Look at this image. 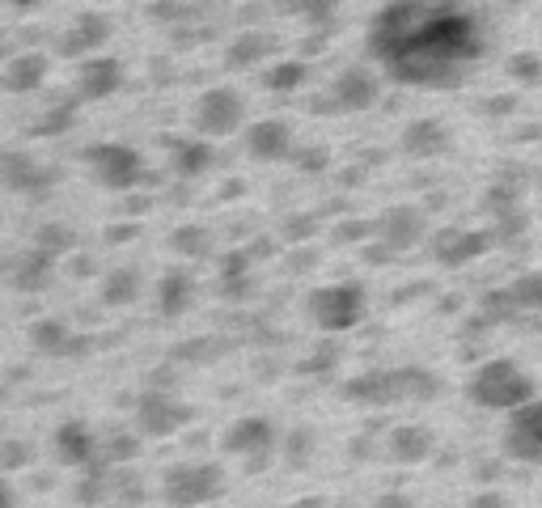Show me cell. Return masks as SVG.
Wrapping results in <instances>:
<instances>
[{
  "instance_id": "cell-30",
  "label": "cell",
  "mask_w": 542,
  "mask_h": 508,
  "mask_svg": "<svg viewBox=\"0 0 542 508\" xmlns=\"http://www.w3.org/2000/svg\"><path fill=\"white\" fill-rule=\"evenodd\" d=\"M479 314L492 322V326L509 322L513 314H521V310H517V301H513V293H509V284H504V288H487V293L479 297Z\"/></svg>"
},
{
  "instance_id": "cell-42",
  "label": "cell",
  "mask_w": 542,
  "mask_h": 508,
  "mask_svg": "<svg viewBox=\"0 0 542 508\" xmlns=\"http://www.w3.org/2000/svg\"><path fill=\"white\" fill-rule=\"evenodd\" d=\"M339 365V348H331V343H327V348H322V352H314L310 360H301V365H297V373H331Z\"/></svg>"
},
{
  "instance_id": "cell-32",
  "label": "cell",
  "mask_w": 542,
  "mask_h": 508,
  "mask_svg": "<svg viewBox=\"0 0 542 508\" xmlns=\"http://www.w3.org/2000/svg\"><path fill=\"white\" fill-rule=\"evenodd\" d=\"M34 246H43L47 254H56V259H60V254H72V246H77V233H72L68 225H56V221H51V225H39V229H34Z\"/></svg>"
},
{
  "instance_id": "cell-52",
  "label": "cell",
  "mask_w": 542,
  "mask_h": 508,
  "mask_svg": "<svg viewBox=\"0 0 542 508\" xmlns=\"http://www.w3.org/2000/svg\"><path fill=\"white\" fill-rule=\"evenodd\" d=\"M0 508H17V492H13V483H9V479L0 483Z\"/></svg>"
},
{
  "instance_id": "cell-21",
  "label": "cell",
  "mask_w": 542,
  "mask_h": 508,
  "mask_svg": "<svg viewBox=\"0 0 542 508\" xmlns=\"http://www.w3.org/2000/svg\"><path fill=\"white\" fill-rule=\"evenodd\" d=\"M51 183H56V170L51 166H39V161L26 153H5V187L9 191L34 195V191H47Z\"/></svg>"
},
{
  "instance_id": "cell-35",
  "label": "cell",
  "mask_w": 542,
  "mask_h": 508,
  "mask_svg": "<svg viewBox=\"0 0 542 508\" xmlns=\"http://www.w3.org/2000/svg\"><path fill=\"white\" fill-rule=\"evenodd\" d=\"M72 115H77V102H72V98H68V102H56L43 119H34L30 132H34V136H60V132H68V127H72Z\"/></svg>"
},
{
  "instance_id": "cell-8",
  "label": "cell",
  "mask_w": 542,
  "mask_h": 508,
  "mask_svg": "<svg viewBox=\"0 0 542 508\" xmlns=\"http://www.w3.org/2000/svg\"><path fill=\"white\" fill-rule=\"evenodd\" d=\"M191 424V407L170 398V390H144L136 398V428L144 437H174V432H183Z\"/></svg>"
},
{
  "instance_id": "cell-41",
  "label": "cell",
  "mask_w": 542,
  "mask_h": 508,
  "mask_svg": "<svg viewBox=\"0 0 542 508\" xmlns=\"http://www.w3.org/2000/svg\"><path fill=\"white\" fill-rule=\"evenodd\" d=\"M314 233H318V216H301V212H297V216H288V221H284V238L297 242V246L310 242Z\"/></svg>"
},
{
  "instance_id": "cell-16",
  "label": "cell",
  "mask_w": 542,
  "mask_h": 508,
  "mask_svg": "<svg viewBox=\"0 0 542 508\" xmlns=\"http://www.w3.org/2000/svg\"><path fill=\"white\" fill-rule=\"evenodd\" d=\"M377 77L373 72H365V68H343L339 77L331 81V98H335V106L343 115H356V111H369V106L377 102Z\"/></svg>"
},
{
  "instance_id": "cell-6",
  "label": "cell",
  "mask_w": 542,
  "mask_h": 508,
  "mask_svg": "<svg viewBox=\"0 0 542 508\" xmlns=\"http://www.w3.org/2000/svg\"><path fill=\"white\" fill-rule=\"evenodd\" d=\"M280 445V428L267 420V415H242V420H233L225 432H221V453L229 458H242L250 470H259L271 449Z\"/></svg>"
},
{
  "instance_id": "cell-38",
  "label": "cell",
  "mask_w": 542,
  "mask_h": 508,
  "mask_svg": "<svg viewBox=\"0 0 542 508\" xmlns=\"http://www.w3.org/2000/svg\"><path fill=\"white\" fill-rule=\"evenodd\" d=\"M377 238V221H339L331 229V242L335 246H360V242H369Z\"/></svg>"
},
{
  "instance_id": "cell-20",
  "label": "cell",
  "mask_w": 542,
  "mask_h": 508,
  "mask_svg": "<svg viewBox=\"0 0 542 508\" xmlns=\"http://www.w3.org/2000/svg\"><path fill=\"white\" fill-rule=\"evenodd\" d=\"M449 149V127L441 119H411L403 127V153L415 161H428V157H441Z\"/></svg>"
},
{
  "instance_id": "cell-2",
  "label": "cell",
  "mask_w": 542,
  "mask_h": 508,
  "mask_svg": "<svg viewBox=\"0 0 542 508\" xmlns=\"http://www.w3.org/2000/svg\"><path fill=\"white\" fill-rule=\"evenodd\" d=\"M534 394H538V386H534V377L517 365V360H487V365H479L475 369V377H471V386H466V398H471L475 407H483V411H517V407H526V403H534Z\"/></svg>"
},
{
  "instance_id": "cell-26",
  "label": "cell",
  "mask_w": 542,
  "mask_h": 508,
  "mask_svg": "<svg viewBox=\"0 0 542 508\" xmlns=\"http://www.w3.org/2000/svg\"><path fill=\"white\" fill-rule=\"evenodd\" d=\"M267 51H271V34H263V30H242L238 39L225 47V64H229V68H250V64H259Z\"/></svg>"
},
{
  "instance_id": "cell-43",
  "label": "cell",
  "mask_w": 542,
  "mask_h": 508,
  "mask_svg": "<svg viewBox=\"0 0 542 508\" xmlns=\"http://www.w3.org/2000/svg\"><path fill=\"white\" fill-rule=\"evenodd\" d=\"M30 462V453L22 441H5V453H0V475H17Z\"/></svg>"
},
{
  "instance_id": "cell-50",
  "label": "cell",
  "mask_w": 542,
  "mask_h": 508,
  "mask_svg": "<svg viewBox=\"0 0 542 508\" xmlns=\"http://www.w3.org/2000/svg\"><path fill=\"white\" fill-rule=\"evenodd\" d=\"M30 487H34V492H51V487H56V475H47V470H34Z\"/></svg>"
},
{
  "instance_id": "cell-37",
  "label": "cell",
  "mask_w": 542,
  "mask_h": 508,
  "mask_svg": "<svg viewBox=\"0 0 542 508\" xmlns=\"http://www.w3.org/2000/svg\"><path fill=\"white\" fill-rule=\"evenodd\" d=\"M288 13H297L305 17L310 26H331V17H335V0H284Z\"/></svg>"
},
{
  "instance_id": "cell-18",
  "label": "cell",
  "mask_w": 542,
  "mask_h": 508,
  "mask_svg": "<svg viewBox=\"0 0 542 508\" xmlns=\"http://www.w3.org/2000/svg\"><path fill=\"white\" fill-rule=\"evenodd\" d=\"M111 39V22H106L102 13H81L77 22H72L64 30V39H60V56H94V51H102V43Z\"/></svg>"
},
{
  "instance_id": "cell-1",
  "label": "cell",
  "mask_w": 542,
  "mask_h": 508,
  "mask_svg": "<svg viewBox=\"0 0 542 508\" xmlns=\"http://www.w3.org/2000/svg\"><path fill=\"white\" fill-rule=\"evenodd\" d=\"M369 51L394 81L449 89L487 51V30L462 0H390L369 22Z\"/></svg>"
},
{
  "instance_id": "cell-48",
  "label": "cell",
  "mask_w": 542,
  "mask_h": 508,
  "mask_svg": "<svg viewBox=\"0 0 542 508\" xmlns=\"http://www.w3.org/2000/svg\"><path fill=\"white\" fill-rule=\"evenodd\" d=\"M123 212H128V216H144V212H149V195H128V199H123Z\"/></svg>"
},
{
  "instance_id": "cell-55",
  "label": "cell",
  "mask_w": 542,
  "mask_h": 508,
  "mask_svg": "<svg viewBox=\"0 0 542 508\" xmlns=\"http://www.w3.org/2000/svg\"><path fill=\"white\" fill-rule=\"evenodd\" d=\"M458 305H462L458 297H445V301H441V314H458Z\"/></svg>"
},
{
  "instance_id": "cell-13",
  "label": "cell",
  "mask_w": 542,
  "mask_h": 508,
  "mask_svg": "<svg viewBox=\"0 0 542 508\" xmlns=\"http://www.w3.org/2000/svg\"><path fill=\"white\" fill-rule=\"evenodd\" d=\"M51 453H56V462L68 466V470H85L102 453V445L94 441V432H89L81 420H68L51 432Z\"/></svg>"
},
{
  "instance_id": "cell-29",
  "label": "cell",
  "mask_w": 542,
  "mask_h": 508,
  "mask_svg": "<svg viewBox=\"0 0 542 508\" xmlns=\"http://www.w3.org/2000/svg\"><path fill=\"white\" fill-rule=\"evenodd\" d=\"M170 250L183 254V259H208V254H212V229H204V225H178L170 233Z\"/></svg>"
},
{
  "instance_id": "cell-40",
  "label": "cell",
  "mask_w": 542,
  "mask_h": 508,
  "mask_svg": "<svg viewBox=\"0 0 542 508\" xmlns=\"http://www.w3.org/2000/svg\"><path fill=\"white\" fill-rule=\"evenodd\" d=\"M293 166L314 178V174H322L331 166V153L322 149V144H305V149H293Z\"/></svg>"
},
{
  "instance_id": "cell-33",
  "label": "cell",
  "mask_w": 542,
  "mask_h": 508,
  "mask_svg": "<svg viewBox=\"0 0 542 508\" xmlns=\"http://www.w3.org/2000/svg\"><path fill=\"white\" fill-rule=\"evenodd\" d=\"M284 445V458H288V466H305V462H310L314 458V449H318V437H314V428H293V432H288V437L280 441Z\"/></svg>"
},
{
  "instance_id": "cell-14",
  "label": "cell",
  "mask_w": 542,
  "mask_h": 508,
  "mask_svg": "<svg viewBox=\"0 0 542 508\" xmlns=\"http://www.w3.org/2000/svg\"><path fill=\"white\" fill-rule=\"evenodd\" d=\"M246 153L255 161H288L293 157V127L284 119H259L246 127Z\"/></svg>"
},
{
  "instance_id": "cell-25",
  "label": "cell",
  "mask_w": 542,
  "mask_h": 508,
  "mask_svg": "<svg viewBox=\"0 0 542 508\" xmlns=\"http://www.w3.org/2000/svg\"><path fill=\"white\" fill-rule=\"evenodd\" d=\"M216 166V149L208 144V136L200 140H174V174L178 178H204Z\"/></svg>"
},
{
  "instance_id": "cell-31",
  "label": "cell",
  "mask_w": 542,
  "mask_h": 508,
  "mask_svg": "<svg viewBox=\"0 0 542 508\" xmlns=\"http://www.w3.org/2000/svg\"><path fill=\"white\" fill-rule=\"evenodd\" d=\"M509 293H513L521 314L542 310V271H521V276L509 284Z\"/></svg>"
},
{
  "instance_id": "cell-46",
  "label": "cell",
  "mask_w": 542,
  "mask_h": 508,
  "mask_svg": "<svg viewBox=\"0 0 542 508\" xmlns=\"http://www.w3.org/2000/svg\"><path fill=\"white\" fill-rule=\"evenodd\" d=\"M369 508H415V500L407 492H382Z\"/></svg>"
},
{
  "instance_id": "cell-23",
  "label": "cell",
  "mask_w": 542,
  "mask_h": 508,
  "mask_svg": "<svg viewBox=\"0 0 542 508\" xmlns=\"http://www.w3.org/2000/svg\"><path fill=\"white\" fill-rule=\"evenodd\" d=\"M5 89L9 94H34L43 81H47V56H39V51H22V56H13L5 64Z\"/></svg>"
},
{
  "instance_id": "cell-54",
  "label": "cell",
  "mask_w": 542,
  "mask_h": 508,
  "mask_svg": "<svg viewBox=\"0 0 542 508\" xmlns=\"http://www.w3.org/2000/svg\"><path fill=\"white\" fill-rule=\"evenodd\" d=\"M89 267H94L89 259H72V276H89Z\"/></svg>"
},
{
  "instance_id": "cell-51",
  "label": "cell",
  "mask_w": 542,
  "mask_h": 508,
  "mask_svg": "<svg viewBox=\"0 0 542 508\" xmlns=\"http://www.w3.org/2000/svg\"><path fill=\"white\" fill-rule=\"evenodd\" d=\"M288 508H327V496H318V492H314V496H297Z\"/></svg>"
},
{
  "instance_id": "cell-12",
  "label": "cell",
  "mask_w": 542,
  "mask_h": 508,
  "mask_svg": "<svg viewBox=\"0 0 542 508\" xmlns=\"http://www.w3.org/2000/svg\"><path fill=\"white\" fill-rule=\"evenodd\" d=\"M424 212L420 208H386L382 216H377V242H386L394 254L403 250H415L424 242Z\"/></svg>"
},
{
  "instance_id": "cell-17",
  "label": "cell",
  "mask_w": 542,
  "mask_h": 508,
  "mask_svg": "<svg viewBox=\"0 0 542 508\" xmlns=\"http://www.w3.org/2000/svg\"><path fill=\"white\" fill-rule=\"evenodd\" d=\"M123 85V64L115 56H89L77 72V94L85 102H102V98H111L115 89Z\"/></svg>"
},
{
  "instance_id": "cell-27",
  "label": "cell",
  "mask_w": 542,
  "mask_h": 508,
  "mask_svg": "<svg viewBox=\"0 0 542 508\" xmlns=\"http://www.w3.org/2000/svg\"><path fill=\"white\" fill-rule=\"evenodd\" d=\"M136 297H140V271L136 267H115L111 276L102 280V301L115 305V310L119 305H132Z\"/></svg>"
},
{
  "instance_id": "cell-47",
  "label": "cell",
  "mask_w": 542,
  "mask_h": 508,
  "mask_svg": "<svg viewBox=\"0 0 542 508\" xmlns=\"http://www.w3.org/2000/svg\"><path fill=\"white\" fill-rule=\"evenodd\" d=\"M513 106H517V98H513V94H509V98L496 94V98H487V115H509Z\"/></svg>"
},
{
  "instance_id": "cell-9",
  "label": "cell",
  "mask_w": 542,
  "mask_h": 508,
  "mask_svg": "<svg viewBox=\"0 0 542 508\" xmlns=\"http://www.w3.org/2000/svg\"><path fill=\"white\" fill-rule=\"evenodd\" d=\"M504 453L517 462H542V398L517 407L509 415V428H504Z\"/></svg>"
},
{
  "instance_id": "cell-39",
  "label": "cell",
  "mask_w": 542,
  "mask_h": 508,
  "mask_svg": "<svg viewBox=\"0 0 542 508\" xmlns=\"http://www.w3.org/2000/svg\"><path fill=\"white\" fill-rule=\"evenodd\" d=\"M102 453H106V458H111L115 466H119V462H136V458H140V437H136V432H115V437L102 445Z\"/></svg>"
},
{
  "instance_id": "cell-10",
  "label": "cell",
  "mask_w": 542,
  "mask_h": 508,
  "mask_svg": "<svg viewBox=\"0 0 542 508\" xmlns=\"http://www.w3.org/2000/svg\"><path fill=\"white\" fill-rule=\"evenodd\" d=\"M500 238L496 229H445L437 233V246H432V254H437L441 267H466L475 263L479 254H487Z\"/></svg>"
},
{
  "instance_id": "cell-15",
  "label": "cell",
  "mask_w": 542,
  "mask_h": 508,
  "mask_svg": "<svg viewBox=\"0 0 542 508\" xmlns=\"http://www.w3.org/2000/svg\"><path fill=\"white\" fill-rule=\"evenodd\" d=\"M432 453H437V441L424 424H394L386 432V458L399 466H424Z\"/></svg>"
},
{
  "instance_id": "cell-49",
  "label": "cell",
  "mask_w": 542,
  "mask_h": 508,
  "mask_svg": "<svg viewBox=\"0 0 542 508\" xmlns=\"http://www.w3.org/2000/svg\"><path fill=\"white\" fill-rule=\"evenodd\" d=\"M475 479H479V483H496V479H500V462H479V466H475Z\"/></svg>"
},
{
  "instance_id": "cell-5",
  "label": "cell",
  "mask_w": 542,
  "mask_h": 508,
  "mask_svg": "<svg viewBox=\"0 0 542 508\" xmlns=\"http://www.w3.org/2000/svg\"><path fill=\"white\" fill-rule=\"evenodd\" d=\"M225 492V470L216 462H178L161 479V496L170 508H195Z\"/></svg>"
},
{
  "instance_id": "cell-53",
  "label": "cell",
  "mask_w": 542,
  "mask_h": 508,
  "mask_svg": "<svg viewBox=\"0 0 542 508\" xmlns=\"http://www.w3.org/2000/svg\"><path fill=\"white\" fill-rule=\"evenodd\" d=\"M204 441H208V432H187V441H183V445H187V449H200Z\"/></svg>"
},
{
  "instance_id": "cell-7",
  "label": "cell",
  "mask_w": 542,
  "mask_h": 508,
  "mask_svg": "<svg viewBox=\"0 0 542 508\" xmlns=\"http://www.w3.org/2000/svg\"><path fill=\"white\" fill-rule=\"evenodd\" d=\"M242 119H246V98L229 85H216V89H208V94H200V102H195V111H191L195 132L208 136V140L233 136L242 127Z\"/></svg>"
},
{
  "instance_id": "cell-19",
  "label": "cell",
  "mask_w": 542,
  "mask_h": 508,
  "mask_svg": "<svg viewBox=\"0 0 542 508\" xmlns=\"http://www.w3.org/2000/svg\"><path fill=\"white\" fill-rule=\"evenodd\" d=\"M56 280V254H47L43 246H30L13 259V288L17 293H43Z\"/></svg>"
},
{
  "instance_id": "cell-36",
  "label": "cell",
  "mask_w": 542,
  "mask_h": 508,
  "mask_svg": "<svg viewBox=\"0 0 542 508\" xmlns=\"http://www.w3.org/2000/svg\"><path fill=\"white\" fill-rule=\"evenodd\" d=\"M504 72H509V77L517 81V85H542V56H538V51H517V56H509V68H504Z\"/></svg>"
},
{
  "instance_id": "cell-56",
  "label": "cell",
  "mask_w": 542,
  "mask_h": 508,
  "mask_svg": "<svg viewBox=\"0 0 542 508\" xmlns=\"http://www.w3.org/2000/svg\"><path fill=\"white\" fill-rule=\"evenodd\" d=\"M102 508H128V504H102Z\"/></svg>"
},
{
  "instance_id": "cell-4",
  "label": "cell",
  "mask_w": 542,
  "mask_h": 508,
  "mask_svg": "<svg viewBox=\"0 0 542 508\" xmlns=\"http://www.w3.org/2000/svg\"><path fill=\"white\" fill-rule=\"evenodd\" d=\"M85 166H89V174H94L98 187L119 191V195L136 191L144 178H149V170H144V157L132 149V144H115V140L89 144V149H85Z\"/></svg>"
},
{
  "instance_id": "cell-24",
  "label": "cell",
  "mask_w": 542,
  "mask_h": 508,
  "mask_svg": "<svg viewBox=\"0 0 542 508\" xmlns=\"http://www.w3.org/2000/svg\"><path fill=\"white\" fill-rule=\"evenodd\" d=\"M30 343H34V352H43V356L81 352V343H77V335H72V326L64 318H39L30 326Z\"/></svg>"
},
{
  "instance_id": "cell-45",
  "label": "cell",
  "mask_w": 542,
  "mask_h": 508,
  "mask_svg": "<svg viewBox=\"0 0 542 508\" xmlns=\"http://www.w3.org/2000/svg\"><path fill=\"white\" fill-rule=\"evenodd\" d=\"M466 508H513V504L504 500L500 492H492V487H483V492H475L471 500H466Z\"/></svg>"
},
{
  "instance_id": "cell-11",
  "label": "cell",
  "mask_w": 542,
  "mask_h": 508,
  "mask_svg": "<svg viewBox=\"0 0 542 508\" xmlns=\"http://www.w3.org/2000/svg\"><path fill=\"white\" fill-rule=\"evenodd\" d=\"M343 398L356 407H390L403 398L399 369H377V373H356L343 381Z\"/></svg>"
},
{
  "instance_id": "cell-22",
  "label": "cell",
  "mask_w": 542,
  "mask_h": 508,
  "mask_svg": "<svg viewBox=\"0 0 542 508\" xmlns=\"http://www.w3.org/2000/svg\"><path fill=\"white\" fill-rule=\"evenodd\" d=\"M191 301H195V280H191V271L183 267H174L161 276L157 284V310L161 318H183L191 310Z\"/></svg>"
},
{
  "instance_id": "cell-28",
  "label": "cell",
  "mask_w": 542,
  "mask_h": 508,
  "mask_svg": "<svg viewBox=\"0 0 542 508\" xmlns=\"http://www.w3.org/2000/svg\"><path fill=\"white\" fill-rule=\"evenodd\" d=\"M305 77H310V64L305 60H280L263 72V89H271V94H293V89L305 85Z\"/></svg>"
},
{
  "instance_id": "cell-44",
  "label": "cell",
  "mask_w": 542,
  "mask_h": 508,
  "mask_svg": "<svg viewBox=\"0 0 542 508\" xmlns=\"http://www.w3.org/2000/svg\"><path fill=\"white\" fill-rule=\"evenodd\" d=\"M132 238H140L136 216H132V221H123V225H111V229H106V242H111V246H123V242H132Z\"/></svg>"
},
{
  "instance_id": "cell-3",
  "label": "cell",
  "mask_w": 542,
  "mask_h": 508,
  "mask_svg": "<svg viewBox=\"0 0 542 508\" xmlns=\"http://www.w3.org/2000/svg\"><path fill=\"white\" fill-rule=\"evenodd\" d=\"M305 310H310L318 331L343 335V331L365 322V288L360 284H322L305 297Z\"/></svg>"
},
{
  "instance_id": "cell-34",
  "label": "cell",
  "mask_w": 542,
  "mask_h": 508,
  "mask_svg": "<svg viewBox=\"0 0 542 508\" xmlns=\"http://www.w3.org/2000/svg\"><path fill=\"white\" fill-rule=\"evenodd\" d=\"M399 381H403V398H415V403H424V398H432L441 390V381L432 377L428 369H420V365L399 369Z\"/></svg>"
}]
</instances>
